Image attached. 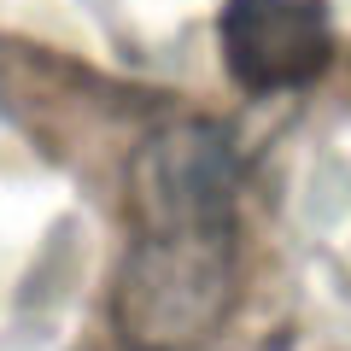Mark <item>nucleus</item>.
<instances>
[{
	"mask_svg": "<svg viewBox=\"0 0 351 351\" xmlns=\"http://www.w3.org/2000/svg\"><path fill=\"white\" fill-rule=\"evenodd\" d=\"M240 158L217 123H170L135 158V240L117 276V328L141 351H188L234 299Z\"/></svg>",
	"mask_w": 351,
	"mask_h": 351,
	"instance_id": "1",
	"label": "nucleus"
},
{
	"mask_svg": "<svg viewBox=\"0 0 351 351\" xmlns=\"http://www.w3.org/2000/svg\"><path fill=\"white\" fill-rule=\"evenodd\" d=\"M228 76L246 94H299L334 59L322 0H228L217 18Z\"/></svg>",
	"mask_w": 351,
	"mask_h": 351,
	"instance_id": "2",
	"label": "nucleus"
}]
</instances>
